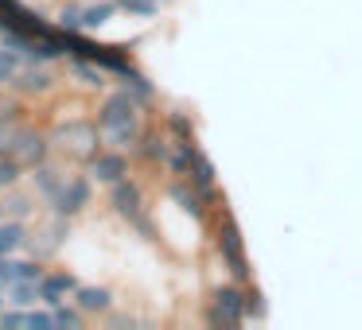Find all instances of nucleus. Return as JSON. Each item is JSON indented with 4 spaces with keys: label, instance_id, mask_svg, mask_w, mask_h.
Returning <instances> with one entry per match:
<instances>
[{
    "label": "nucleus",
    "instance_id": "1",
    "mask_svg": "<svg viewBox=\"0 0 362 330\" xmlns=\"http://www.w3.org/2000/svg\"><path fill=\"white\" fill-rule=\"evenodd\" d=\"M144 117H148L144 105L125 86H113L110 94H102V102L94 109V121L102 128L105 148H133L141 128H144Z\"/></svg>",
    "mask_w": 362,
    "mask_h": 330
},
{
    "label": "nucleus",
    "instance_id": "2",
    "mask_svg": "<svg viewBox=\"0 0 362 330\" xmlns=\"http://www.w3.org/2000/svg\"><path fill=\"white\" fill-rule=\"evenodd\" d=\"M206 233H211V245L218 252L222 268L230 272V280H242V283H253V260L245 252V237H242V226H238L234 210H230L226 198L211 206V218H206Z\"/></svg>",
    "mask_w": 362,
    "mask_h": 330
},
{
    "label": "nucleus",
    "instance_id": "3",
    "mask_svg": "<svg viewBox=\"0 0 362 330\" xmlns=\"http://www.w3.org/2000/svg\"><path fill=\"white\" fill-rule=\"evenodd\" d=\"M51 144H55L59 156H66L71 164H82V167L105 148L102 128H98L94 117H63V121H55V125H51Z\"/></svg>",
    "mask_w": 362,
    "mask_h": 330
},
{
    "label": "nucleus",
    "instance_id": "4",
    "mask_svg": "<svg viewBox=\"0 0 362 330\" xmlns=\"http://www.w3.org/2000/svg\"><path fill=\"white\" fill-rule=\"evenodd\" d=\"M105 190H110V210L117 214L121 221H129V226H133L148 245H160V226L152 221V214H148V202H144L141 183H136L133 175H125V179L110 183Z\"/></svg>",
    "mask_w": 362,
    "mask_h": 330
},
{
    "label": "nucleus",
    "instance_id": "5",
    "mask_svg": "<svg viewBox=\"0 0 362 330\" xmlns=\"http://www.w3.org/2000/svg\"><path fill=\"white\" fill-rule=\"evenodd\" d=\"M51 152H55V144H51V128L24 121V125H20V133H16V140H12L8 156L16 159L24 171H32V167H40L43 159H51Z\"/></svg>",
    "mask_w": 362,
    "mask_h": 330
},
{
    "label": "nucleus",
    "instance_id": "6",
    "mask_svg": "<svg viewBox=\"0 0 362 330\" xmlns=\"http://www.w3.org/2000/svg\"><path fill=\"white\" fill-rule=\"evenodd\" d=\"M168 148H172V136H168V128H164V121H148L144 117V128H141V136H136V144L129 152H133V159L141 167H164L168 164Z\"/></svg>",
    "mask_w": 362,
    "mask_h": 330
},
{
    "label": "nucleus",
    "instance_id": "7",
    "mask_svg": "<svg viewBox=\"0 0 362 330\" xmlns=\"http://www.w3.org/2000/svg\"><path fill=\"white\" fill-rule=\"evenodd\" d=\"M90 202H94V179H90V175H71V179L63 183V190L47 202V210L74 221L90 210Z\"/></svg>",
    "mask_w": 362,
    "mask_h": 330
},
{
    "label": "nucleus",
    "instance_id": "8",
    "mask_svg": "<svg viewBox=\"0 0 362 330\" xmlns=\"http://www.w3.org/2000/svg\"><path fill=\"white\" fill-rule=\"evenodd\" d=\"M55 71H51V63H24L16 71V78H12V94H20L24 102H43V97L55 94Z\"/></svg>",
    "mask_w": 362,
    "mask_h": 330
},
{
    "label": "nucleus",
    "instance_id": "9",
    "mask_svg": "<svg viewBox=\"0 0 362 330\" xmlns=\"http://www.w3.org/2000/svg\"><path fill=\"white\" fill-rule=\"evenodd\" d=\"M90 179L102 183V187H110V183L125 179V175H133V152L129 148H102L94 159L86 164Z\"/></svg>",
    "mask_w": 362,
    "mask_h": 330
},
{
    "label": "nucleus",
    "instance_id": "10",
    "mask_svg": "<svg viewBox=\"0 0 362 330\" xmlns=\"http://www.w3.org/2000/svg\"><path fill=\"white\" fill-rule=\"evenodd\" d=\"M168 198H172L187 218H195L199 226H206V218H211V202L199 195L195 183H191L187 175H168Z\"/></svg>",
    "mask_w": 362,
    "mask_h": 330
},
{
    "label": "nucleus",
    "instance_id": "11",
    "mask_svg": "<svg viewBox=\"0 0 362 330\" xmlns=\"http://www.w3.org/2000/svg\"><path fill=\"white\" fill-rule=\"evenodd\" d=\"M66 237H71V218L51 214L47 226L32 237V249H28V252H32V257H40V260H51V257H59V252H63Z\"/></svg>",
    "mask_w": 362,
    "mask_h": 330
},
{
    "label": "nucleus",
    "instance_id": "12",
    "mask_svg": "<svg viewBox=\"0 0 362 330\" xmlns=\"http://www.w3.org/2000/svg\"><path fill=\"white\" fill-rule=\"evenodd\" d=\"M78 288H82V280L74 272H66V268H47L43 280H40V299H43V307H59V303H71Z\"/></svg>",
    "mask_w": 362,
    "mask_h": 330
},
{
    "label": "nucleus",
    "instance_id": "13",
    "mask_svg": "<svg viewBox=\"0 0 362 330\" xmlns=\"http://www.w3.org/2000/svg\"><path fill=\"white\" fill-rule=\"evenodd\" d=\"M28 179H32V190L40 195V202L47 206L51 198L63 190V183L71 179V171H66L63 164H55V159H43L40 167H32V171H28Z\"/></svg>",
    "mask_w": 362,
    "mask_h": 330
},
{
    "label": "nucleus",
    "instance_id": "14",
    "mask_svg": "<svg viewBox=\"0 0 362 330\" xmlns=\"http://www.w3.org/2000/svg\"><path fill=\"white\" fill-rule=\"evenodd\" d=\"M32 221H20V218H4L0 221V257H20V252L32 249Z\"/></svg>",
    "mask_w": 362,
    "mask_h": 330
},
{
    "label": "nucleus",
    "instance_id": "15",
    "mask_svg": "<svg viewBox=\"0 0 362 330\" xmlns=\"http://www.w3.org/2000/svg\"><path fill=\"white\" fill-rule=\"evenodd\" d=\"M74 307H78L86 319H102V314H110L113 311V291L110 288H102V283H82L78 291H74V299H71Z\"/></svg>",
    "mask_w": 362,
    "mask_h": 330
},
{
    "label": "nucleus",
    "instance_id": "16",
    "mask_svg": "<svg viewBox=\"0 0 362 330\" xmlns=\"http://www.w3.org/2000/svg\"><path fill=\"white\" fill-rule=\"evenodd\" d=\"M191 183H195V190L206 198V202H218V198H226L222 195V187H218V167H214V159L206 156V152H199V159H195V167H191V175H187Z\"/></svg>",
    "mask_w": 362,
    "mask_h": 330
},
{
    "label": "nucleus",
    "instance_id": "17",
    "mask_svg": "<svg viewBox=\"0 0 362 330\" xmlns=\"http://www.w3.org/2000/svg\"><path fill=\"white\" fill-rule=\"evenodd\" d=\"M199 140H183V136H172V148H168V164L164 171L168 175H191V167H195L199 159Z\"/></svg>",
    "mask_w": 362,
    "mask_h": 330
},
{
    "label": "nucleus",
    "instance_id": "18",
    "mask_svg": "<svg viewBox=\"0 0 362 330\" xmlns=\"http://www.w3.org/2000/svg\"><path fill=\"white\" fill-rule=\"evenodd\" d=\"M0 206H4V218H20V221H32L35 210H40V195H28V190H4L0 195Z\"/></svg>",
    "mask_w": 362,
    "mask_h": 330
},
{
    "label": "nucleus",
    "instance_id": "19",
    "mask_svg": "<svg viewBox=\"0 0 362 330\" xmlns=\"http://www.w3.org/2000/svg\"><path fill=\"white\" fill-rule=\"evenodd\" d=\"M66 66H71V74L82 82V86H90V90H105V86H110V74H105L102 66L94 63V59H86V55H66Z\"/></svg>",
    "mask_w": 362,
    "mask_h": 330
},
{
    "label": "nucleus",
    "instance_id": "20",
    "mask_svg": "<svg viewBox=\"0 0 362 330\" xmlns=\"http://www.w3.org/2000/svg\"><path fill=\"white\" fill-rule=\"evenodd\" d=\"M117 16V0H82V32H98Z\"/></svg>",
    "mask_w": 362,
    "mask_h": 330
},
{
    "label": "nucleus",
    "instance_id": "21",
    "mask_svg": "<svg viewBox=\"0 0 362 330\" xmlns=\"http://www.w3.org/2000/svg\"><path fill=\"white\" fill-rule=\"evenodd\" d=\"M164 128L168 136H183V140H199V125H195V113L183 109V105H172L164 113Z\"/></svg>",
    "mask_w": 362,
    "mask_h": 330
},
{
    "label": "nucleus",
    "instance_id": "22",
    "mask_svg": "<svg viewBox=\"0 0 362 330\" xmlns=\"http://www.w3.org/2000/svg\"><path fill=\"white\" fill-rule=\"evenodd\" d=\"M203 322H206V326H214V330H238V326H245L242 314L226 311V307L214 303V299H206V303H203Z\"/></svg>",
    "mask_w": 362,
    "mask_h": 330
},
{
    "label": "nucleus",
    "instance_id": "23",
    "mask_svg": "<svg viewBox=\"0 0 362 330\" xmlns=\"http://www.w3.org/2000/svg\"><path fill=\"white\" fill-rule=\"evenodd\" d=\"M4 295H8V307H35V303H43L40 299V283H8L4 288Z\"/></svg>",
    "mask_w": 362,
    "mask_h": 330
},
{
    "label": "nucleus",
    "instance_id": "24",
    "mask_svg": "<svg viewBox=\"0 0 362 330\" xmlns=\"http://www.w3.org/2000/svg\"><path fill=\"white\" fill-rule=\"evenodd\" d=\"M117 12L136 16V20H156L160 16V4H156V0H117Z\"/></svg>",
    "mask_w": 362,
    "mask_h": 330
},
{
    "label": "nucleus",
    "instance_id": "25",
    "mask_svg": "<svg viewBox=\"0 0 362 330\" xmlns=\"http://www.w3.org/2000/svg\"><path fill=\"white\" fill-rule=\"evenodd\" d=\"M24 66V59L16 55V51H8L4 43H0V90H8L12 78H16V71Z\"/></svg>",
    "mask_w": 362,
    "mask_h": 330
},
{
    "label": "nucleus",
    "instance_id": "26",
    "mask_svg": "<svg viewBox=\"0 0 362 330\" xmlns=\"http://www.w3.org/2000/svg\"><path fill=\"white\" fill-rule=\"evenodd\" d=\"M24 175L28 171L12 156H0V195H4V190H12V187H20V179H24Z\"/></svg>",
    "mask_w": 362,
    "mask_h": 330
},
{
    "label": "nucleus",
    "instance_id": "27",
    "mask_svg": "<svg viewBox=\"0 0 362 330\" xmlns=\"http://www.w3.org/2000/svg\"><path fill=\"white\" fill-rule=\"evenodd\" d=\"M28 117V102L20 94H4L0 90V121H20Z\"/></svg>",
    "mask_w": 362,
    "mask_h": 330
},
{
    "label": "nucleus",
    "instance_id": "28",
    "mask_svg": "<svg viewBox=\"0 0 362 330\" xmlns=\"http://www.w3.org/2000/svg\"><path fill=\"white\" fill-rule=\"evenodd\" d=\"M269 314V303H265V291L257 283H250V299H245V322H261Z\"/></svg>",
    "mask_w": 362,
    "mask_h": 330
},
{
    "label": "nucleus",
    "instance_id": "29",
    "mask_svg": "<svg viewBox=\"0 0 362 330\" xmlns=\"http://www.w3.org/2000/svg\"><path fill=\"white\" fill-rule=\"evenodd\" d=\"M51 314H55V326H63V330H78V326H82V319H86V314H82L74 303H59V307H51Z\"/></svg>",
    "mask_w": 362,
    "mask_h": 330
},
{
    "label": "nucleus",
    "instance_id": "30",
    "mask_svg": "<svg viewBox=\"0 0 362 330\" xmlns=\"http://www.w3.org/2000/svg\"><path fill=\"white\" fill-rule=\"evenodd\" d=\"M59 28H66V32H82V0H71V4H63L59 8Z\"/></svg>",
    "mask_w": 362,
    "mask_h": 330
},
{
    "label": "nucleus",
    "instance_id": "31",
    "mask_svg": "<svg viewBox=\"0 0 362 330\" xmlns=\"http://www.w3.org/2000/svg\"><path fill=\"white\" fill-rule=\"evenodd\" d=\"M28 117H20V121H0V156H8L12 152V140H16V133H20V125H24Z\"/></svg>",
    "mask_w": 362,
    "mask_h": 330
},
{
    "label": "nucleus",
    "instance_id": "32",
    "mask_svg": "<svg viewBox=\"0 0 362 330\" xmlns=\"http://www.w3.org/2000/svg\"><path fill=\"white\" fill-rule=\"evenodd\" d=\"M110 326H136V319H129V314H113V311H110Z\"/></svg>",
    "mask_w": 362,
    "mask_h": 330
},
{
    "label": "nucleus",
    "instance_id": "33",
    "mask_svg": "<svg viewBox=\"0 0 362 330\" xmlns=\"http://www.w3.org/2000/svg\"><path fill=\"white\" fill-rule=\"evenodd\" d=\"M4 307H8V295H4V288H0V311H4Z\"/></svg>",
    "mask_w": 362,
    "mask_h": 330
},
{
    "label": "nucleus",
    "instance_id": "34",
    "mask_svg": "<svg viewBox=\"0 0 362 330\" xmlns=\"http://www.w3.org/2000/svg\"><path fill=\"white\" fill-rule=\"evenodd\" d=\"M0 221H4V206H0Z\"/></svg>",
    "mask_w": 362,
    "mask_h": 330
},
{
    "label": "nucleus",
    "instance_id": "35",
    "mask_svg": "<svg viewBox=\"0 0 362 330\" xmlns=\"http://www.w3.org/2000/svg\"><path fill=\"white\" fill-rule=\"evenodd\" d=\"M0 35H4V24H0Z\"/></svg>",
    "mask_w": 362,
    "mask_h": 330
},
{
    "label": "nucleus",
    "instance_id": "36",
    "mask_svg": "<svg viewBox=\"0 0 362 330\" xmlns=\"http://www.w3.org/2000/svg\"><path fill=\"white\" fill-rule=\"evenodd\" d=\"M156 4H168V0H156Z\"/></svg>",
    "mask_w": 362,
    "mask_h": 330
}]
</instances>
